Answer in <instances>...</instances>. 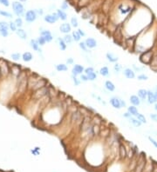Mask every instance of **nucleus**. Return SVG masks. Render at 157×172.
Returning a JSON list of instances; mask_svg holds the SVG:
<instances>
[{"instance_id": "f257e3e1", "label": "nucleus", "mask_w": 157, "mask_h": 172, "mask_svg": "<svg viewBox=\"0 0 157 172\" xmlns=\"http://www.w3.org/2000/svg\"><path fill=\"white\" fill-rule=\"evenodd\" d=\"M155 49L152 50H148V51H146L142 53H140V56H139V60L144 65H149L150 63L152 62V59L154 57V55H155Z\"/></svg>"}, {"instance_id": "f03ea898", "label": "nucleus", "mask_w": 157, "mask_h": 172, "mask_svg": "<svg viewBox=\"0 0 157 172\" xmlns=\"http://www.w3.org/2000/svg\"><path fill=\"white\" fill-rule=\"evenodd\" d=\"M48 91H49V85L45 86V87H42V88L39 89V90L33 91V94H32V98L34 100H40L41 98L45 97V96L48 95Z\"/></svg>"}, {"instance_id": "7ed1b4c3", "label": "nucleus", "mask_w": 157, "mask_h": 172, "mask_svg": "<svg viewBox=\"0 0 157 172\" xmlns=\"http://www.w3.org/2000/svg\"><path fill=\"white\" fill-rule=\"evenodd\" d=\"M12 9H13L14 13L17 15L19 17H21L25 15V13H24V7L21 3L13 2L12 3Z\"/></svg>"}, {"instance_id": "20e7f679", "label": "nucleus", "mask_w": 157, "mask_h": 172, "mask_svg": "<svg viewBox=\"0 0 157 172\" xmlns=\"http://www.w3.org/2000/svg\"><path fill=\"white\" fill-rule=\"evenodd\" d=\"M40 33V36L43 37L45 38L46 43H51L53 41L54 39V36L52 35V33L49 30H46V29H43V30H40L39 31Z\"/></svg>"}, {"instance_id": "39448f33", "label": "nucleus", "mask_w": 157, "mask_h": 172, "mask_svg": "<svg viewBox=\"0 0 157 172\" xmlns=\"http://www.w3.org/2000/svg\"><path fill=\"white\" fill-rule=\"evenodd\" d=\"M146 163H147V162L144 156H140V157L138 158V160H137L136 166H135V170H134V172H143Z\"/></svg>"}, {"instance_id": "423d86ee", "label": "nucleus", "mask_w": 157, "mask_h": 172, "mask_svg": "<svg viewBox=\"0 0 157 172\" xmlns=\"http://www.w3.org/2000/svg\"><path fill=\"white\" fill-rule=\"evenodd\" d=\"M42 78L41 77H39V76L38 75H32L31 76V77H28V88L30 89V90H33V88L35 87L36 84L39 83V81L40 80V79Z\"/></svg>"}, {"instance_id": "0eeeda50", "label": "nucleus", "mask_w": 157, "mask_h": 172, "mask_svg": "<svg viewBox=\"0 0 157 172\" xmlns=\"http://www.w3.org/2000/svg\"><path fill=\"white\" fill-rule=\"evenodd\" d=\"M11 71L10 66L8 65L7 62L4 59H0V72L2 76H7Z\"/></svg>"}, {"instance_id": "6e6552de", "label": "nucleus", "mask_w": 157, "mask_h": 172, "mask_svg": "<svg viewBox=\"0 0 157 172\" xmlns=\"http://www.w3.org/2000/svg\"><path fill=\"white\" fill-rule=\"evenodd\" d=\"M9 24L4 21H0V35L3 37H7L9 36Z\"/></svg>"}, {"instance_id": "1a4fd4ad", "label": "nucleus", "mask_w": 157, "mask_h": 172, "mask_svg": "<svg viewBox=\"0 0 157 172\" xmlns=\"http://www.w3.org/2000/svg\"><path fill=\"white\" fill-rule=\"evenodd\" d=\"M84 70H85V68H84L83 65L81 64H73L72 68V70H71V73H72V76H76V77H79L81 74L84 73Z\"/></svg>"}, {"instance_id": "9d476101", "label": "nucleus", "mask_w": 157, "mask_h": 172, "mask_svg": "<svg viewBox=\"0 0 157 172\" xmlns=\"http://www.w3.org/2000/svg\"><path fill=\"white\" fill-rule=\"evenodd\" d=\"M44 20L45 22L48 23L50 24H55V23L58 22V20H59V17H58L57 12H53L52 14H47L44 17Z\"/></svg>"}, {"instance_id": "9b49d317", "label": "nucleus", "mask_w": 157, "mask_h": 172, "mask_svg": "<svg viewBox=\"0 0 157 172\" xmlns=\"http://www.w3.org/2000/svg\"><path fill=\"white\" fill-rule=\"evenodd\" d=\"M121 140H120V143H119V156H120V159L123 160L128 157V150H127V147H126L125 143L121 142Z\"/></svg>"}, {"instance_id": "f8f14e48", "label": "nucleus", "mask_w": 157, "mask_h": 172, "mask_svg": "<svg viewBox=\"0 0 157 172\" xmlns=\"http://www.w3.org/2000/svg\"><path fill=\"white\" fill-rule=\"evenodd\" d=\"M37 13L33 10H30V11H26L25 15H24V19H25V21L27 23H33L37 19Z\"/></svg>"}, {"instance_id": "ddd939ff", "label": "nucleus", "mask_w": 157, "mask_h": 172, "mask_svg": "<svg viewBox=\"0 0 157 172\" xmlns=\"http://www.w3.org/2000/svg\"><path fill=\"white\" fill-rule=\"evenodd\" d=\"M72 25L68 23H63L59 25V32L66 35V34H71L72 33Z\"/></svg>"}, {"instance_id": "4468645a", "label": "nucleus", "mask_w": 157, "mask_h": 172, "mask_svg": "<svg viewBox=\"0 0 157 172\" xmlns=\"http://www.w3.org/2000/svg\"><path fill=\"white\" fill-rule=\"evenodd\" d=\"M109 103L111 104L113 108L116 109V110H120L121 109V105H120V97H116V96H113L109 99Z\"/></svg>"}, {"instance_id": "2eb2a0df", "label": "nucleus", "mask_w": 157, "mask_h": 172, "mask_svg": "<svg viewBox=\"0 0 157 172\" xmlns=\"http://www.w3.org/2000/svg\"><path fill=\"white\" fill-rule=\"evenodd\" d=\"M122 73H123L124 77L127 79H135L136 77L135 75V71L132 69V68H125L122 70Z\"/></svg>"}, {"instance_id": "dca6fc26", "label": "nucleus", "mask_w": 157, "mask_h": 172, "mask_svg": "<svg viewBox=\"0 0 157 172\" xmlns=\"http://www.w3.org/2000/svg\"><path fill=\"white\" fill-rule=\"evenodd\" d=\"M85 43L89 50L95 49V48L98 46V42H97L96 39L93 38V37H87V38H86Z\"/></svg>"}, {"instance_id": "f3484780", "label": "nucleus", "mask_w": 157, "mask_h": 172, "mask_svg": "<svg viewBox=\"0 0 157 172\" xmlns=\"http://www.w3.org/2000/svg\"><path fill=\"white\" fill-rule=\"evenodd\" d=\"M147 102H148V104L152 105V104H155L157 103V99L155 98V92L154 90H148V97H147Z\"/></svg>"}, {"instance_id": "a211bd4d", "label": "nucleus", "mask_w": 157, "mask_h": 172, "mask_svg": "<svg viewBox=\"0 0 157 172\" xmlns=\"http://www.w3.org/2000/svg\"><path fill=\"white\" fill-rule=\"evenodd\" d=\"M104 89L108 92H113L116 90V86L111 80H106L104 83Z\"/></svg>"}, {"instance_id": "6ab92c4d", "label": "nucleus", "mask_w": 157, "mask_h": 172, "mask_svg": "<svg viewBox=\"0 0 157 172\" xmlns=\"http://www.w3.org/2000/svg\"><path fill=\"white\" fill-rule=\"evenodd\" d=\"M106 58H107V60L108 61L109 63H112V64H116L119 61L118 56H116L114 53H113V52H110V51H108V52L106 54Z\"/></svg>"}, {"instance_id": "aec40b11", "label": "nucleus", "mask_w": 157, "mask_h": 172, "mask_svg": "<svg viewBox=\"0 0 157 172\" xmlns=\"http://www.w3.org/2000/svg\"><path fill=\"white\" fill-rule=\"evenodd\" d=\"M129 102L131 103V105H134V106H140L141 104V100L140 98L138 97L137 95H131L129 97Z\"/></svg>"}, {"instance_id": "412c9836", "label": "nucleus", "mask_w": 157, "mask_h": 172, "mask_svg": "<svg viewBox=\"0 0 157 172\" xmlns=\"http://www.w3.org/2000/svg\"><path fill=\"white\" fill-rule=\"evenodd\" d=\"M56 41H57V44H58V46H59V50L61 51H66L67 49V44L65 43V41L63 40L62 37H56Z\"/></svg>"}, {"instance_id": "4be33fe9", "label": "nucleus", "mask_w": 157, "mask_h": 172, "mask_svg": "<svg viewBox=\"0 0 157 172\" xmlns=\"http://www.w3.org/2000/svg\"><path fill=\"white\" fill-rule=\"evenodd\" d=\"M137 96L140 98L141 102L147 101V97H148V90L146 89H140L137 91Z\"/></svg>"}, {"instance_id": "5701e85b", "label": "nucleus", "mask_w": 157, "mask_h": 172, "mask_svg": "<svg viewBox=\"0 0 157 172\" xmlns=\"http://www.w3.org/2000/svg\"><path fill=\"white\" fill-rule=\"evenodd\" d=\"M151 69V70H153L154 72H157V51L155 52V55L152 59V62L150 63V64L148 65Z\"/></svg>"}, {"instance_id": "b1692460", "label": "nucleus", "mask_w": 157, "mask_h": 172, "mask_svg": "<svg viewBox=\"0 0 157 172\" xmlns=\"http://www.w3.org/2000/svg\"><path fill=\"white\" fill-rule=\"evenodd\" d=\"M30 46H31V48L33 50V51H38V52L41 51L40 45H39V44L38 43L37 39H31V41H30Z\"/></svg>"}, {"instance_id": "393cba45", "label": "nucleus", "mask_w": 157, "mask_h": 172, "mask_svg": "<svg viewBox=\"0 0 157 172\" xmlns=\"http://www.w3.org/2000/svg\"><path fill=\"white\" fill-rule=\"evenodd\" d=\"M16 34L17 36L22 40H26L27 39V33L24 30H23L22 28H18V30L16 31Z\"/></svg>"}, {"instance_id": "a878e982", "label": "nucleus", "mask_w": 157, "mask_h": 172, "mask_svg": "<svg viewBox=\"0 0 157 172\" xmlns=\"http://www.w3.org/2000/svg\"><path fill=\"white\" fill-rule=\"evenodd\" d=\"M128 123L133 125L134 127H135V128H140V127H141V125H142L141 122L139 121L135 117H132L131 118L128 119Z\"/></svg>"}, {"instance_id": "bb28decb", "label": "nucleus", "mask_w": 157, "mask_h": 172, "mask_svg": "<svg viewBox=\"0 0 157 172\" xmlns=\"http://www.w3.org/2000/svg\"><path fill=\"white\" fill-rule=\"evenodd\" d=\"M99 73L102 77H108L110 76V70H109V68L107 66H102L100 69V70H99Z\"/></svg>"}, {"instance_id": "cd10ccee", "label": "nucleus", "mask_w": 157, "mask_h": 172, "mask_svg": "<svg viewBox=\"0 0 157 172\" xmlns=\"http://www.w3.org/2000/svg\"><path fill=\"white\" fill-rule=\"evenodd\" d=\"M33 59V55L30 51H25L22 54V60L25 63H29Z\"/></svg>"}, {"instance_id": "c85d7f7f", "label": "nucleus", "mask_w": 157, "mask_h": 172, "mask_svg": "<svg viewBox=\"0 0 157 172\" xmlns=\"http://www.w3.org/2000/svg\"><path fill=\"white\" fill-rule=\"evenodd\" d=\"M55 69L59 72H66L68 70V65L67 64H58L55 65Z\"/></svg>"}, {"instance_id": "c756f323", "label": "nucleus", "mask_w": 157, "mask_h": 172, "mask_svg": "<svg viewBox=\"0 0 157 172\" xmlns=\"http://www.w3.org/2000/svg\"><path fill=\"white\" fill-rule=\"evenodd\" d=\"M127 111H128V113L131 114L132 117H136V116L139 114L137 107L134 106V105H130V106H128V108H127Z\"/></svg>"}, {"instance_id": "7c9ffc66", "label": "nucleus", "mask_w": 157, "mask_h": 172, "mask_svg": "<svg viewBox=\"0 0 157 172\" xmlns=\"http://www.w3.org/2000/svg\"><path fill=\"white\" fill-rule=\"evenodd\" d=\"M56 12H57L59 20L66 21L67 19V12H66L65 11H63V10H61V9H59V10H57V11H56Z\"/></svg>"}, {"instance_id": "2f4dec72", "label": "nucleus", "mask_w": 157, "mask_h": 172, "mask_svg": "<svg viewBox=\"0 0 157 172\" xmlns=\"http://www.w3.org/2000/svg\"><path fill=\"white\" fill-rule=\"evenodd\" d=\"M62 38H63V40L65 41L66 44H67V46L72 45L74 43L73 38H72V34H66V35H64V37H63Z\"/></svg>"}, {"instance_id": "473e14b6", "label": "nucleus", "mask_w": 157, "mask_h": 172, "mask_svg": "<svg viewBox=\"0 0 157 172\" xmlns=\"http://www.w3.org/2000/svg\"><path fill=\"white\" fill-rule=\"evenodd\" d=\"M79 48H80L83 52H85V53H87V54L91 53V51L87 48L85 41H80V42L79 43Z\"/></svg>"}, {"instance_id": "72a5a7b5", "label": "nucleus", "mask_w": 157, "mask_h": 172, "mask_svg": "<svg viewBox=\"0 0 157 172\" xmlns=\"http://www.w3.org/2000/svg\"><path fill=\"white\" fill-rule=\"evenodd\" d=\"M71 34H72V38H73L74 42L80 43V41H81L82 37H81V36L79 34V32H78L77 31H72Z\"/></svg>"}, {"instance_id": "f704fd0d", "label": "nucleus", "mask_w": 157, "mask_h": 172, "mask_svg": "<svg viewBox=\"0 0 157 172\" xmlns=\"http://www.w3.org/2000/svg\"><path fill=\"white\" fill-rule=\"evenodd\" d=\"M87 77H88V80L90 81V82H94V81H96L97 78H98L97 72L93 71V72H91V73L87 74Z\"/></svg>"}, {"instance_id": "c9c22d12", "label": "nucleus", "mask_w": 157, "mask_h": 172, "mask_svg": "<svg viewBox=\"0 0 157 172\" xmlns=\"http://www.w3.org/2000/svg\"><path fill=\"white\" fill-rule=\"evenodd\" d=\"M113 70H114V72L116 74H119L121 70H123V67H122V65L120 64L116 63V64H114V65H113Z\"/></svg>"}, {"instance_id": "e433bc0d", "label": "nucleus", "mask_w": 157, "mask_h": 172, "mask_svg": "<svg viewBox=\"0 0 157 172\" xmlns=\"http://www.w3.org/2000/svg\"><path fill=\"white\" fill-rule=\"evenodd\" d=\"M70 24L72 25V27H73V28L79 27V20H78V18L76 17H72V18H71Z\"/></svg>"}, {"instance_id": "4c0bfd02", "label": "nucleus", "mask_w": 157, "mask_h": 172, "mask_svg": "<svg viewBox=\"0 0 157 172\" xmlns=\"http://www.w3.org/2000/svg\"><path fill=\"white\" fill-rule=\"evenodd\" d=\"M135 117H136V118L138 119L140 122H141V123H142V124H145V123H147V118H146V117L143 115V114L139 113Z\"/></svg>"}, {"instance_id": "58836bf2", "label": "nucleus", "mask_w": 157, "mask_h": 172, "mask_svg": "<svg viewBox=\"0 0 157 172\" xmlns=\"http://www.w3.org/2000/svg\"><path fill=\"white\" fill-rule=\"evenodd\" d=\"M71 77H72V83H73V84L75 86H80V84H81V81H80V77H76V76H71Z\"/></svg>"}, {"instance_id": "ea45409f", "label": "nucleus", "mask_w": 157, "mask_h": 172, "mask_svg": "<svg viewBox=\"0 0 157 172\" xmlns=\"http://www.w3.org/2000/svg\"><path fill=\"white\" fill-rule=\"evenodd\" d=\"M136 77H137V79H138L139 81H147V80H148V76L146 75L145 73L139 74Z\"/></svg>"}, {"instance_id": "a19ab883", "label": "nucleus", "mask_w": 157, "mask_h": 172, "mask_svg": "<svg viewBox=\"0 0 157 172\" xmlns=\"http://www.w3.org/2000/svg\"><path fill=\"white\" fill-rule=\"evenodd\" d=\"M11 57L12 60L14 61H19L20 58H22V55H21L20 53H18V52H16V53H12L11 55Z\"/></svg>"}, {"instance_id": "79ce46f5", "label": "nucleus", "mask_w": 157, "mask_h": 172, "mask_svg": "<svg viewBox=\"0 0 157 172\" xmlns=\"http://www.w3.org/2000/svg\"><path fill=\"white\" fill-rule=\"evenodd\" d=\"M15 24L17 25L18 28H21L23 26V19L21 17H18V18L15 19Z\"/></svg>"}, {"instance_id": "37998d69", "label": "nucleus", "mask_w": 157, "mask_h": 172, "mask_svg": "<svg viewBox=\"0 0 157 172\" xmlns=\"http://www.w3.org/2000/svg\"><path fill=\"white\" fill-rule=\"evenodd\" d=\"M9 28L11 31H15V32H16V31L18 30V27H17V25H16V24H15V22H12V21L9 23Z\"/></svg>"}, {"instance_id": "c03bdc74", "label": "nucleus", "mask_w": 157, "mask_h": 172, "mask_svg": "<svg viewBox=\"0 0 157 172\" xmlns=\"http://www.w3.org/2000/svg\"><path fill=\"white\" fill-rule=\"evenodd\" d=\"M132 69H133L135 72H141L143 70H144V68H143V67L136 66V64H133V65H132Z\"/></svg>"}, {"instance_id": "a18cd8bd", "label": "nucleus", "mask_w": 157, "mask_h": 172, "mask_svg": "<svg viewBox=\"0 0 157 172\" xmlns=\"http://www.w3.org/2000/svg\"><path fill=\"white\" fill-rule=\"evenodd\" d=\"M80 81H81V83H87V82H89L88 77H87V74H85V73L81 74V75L80 76Z\"/></svg>"}, {"instance_id": "49530a36", "label": "nucleus", "mask_w": 157, "mask_h": 172, "mask_svg": "<svg viewBox=\"0 0 157 172\" xmlns=\"http://www.w3.org/2000/svg\"><path fill=\"white\" fill-rule=\"evenodd\" d=\"M95 71V70H94V68L92 67V66H88V67L85 68V70H84V73L85 74H89L91 73V72H93Z\"/></svg>"}, {"instance_id": "de8ad7c7", "label": "nucleus", "mask_w": 157, "mask_h": 172, "mask_svg": "<svg viewBox=\"0 0 157 172\" xmlns=\"http://www.w3.org/2000/svg\"><path fill=\"white\" fill-rule=\"evenodd\" d=\"M37 40H38V43H39V45H40V46H44L45 44H46V42H45V38H44L43 37H41V36H39V37H38Z\"/></svg>"}, {"instance_id": "09e8293b", "label": "nucleus", "mask_w": 157, "mask_h": 172, "mask_svg": "<svg viewBox=\"0 0 157 172\" xmlns=\"http://www.w3.org/2000/svg\"><path fill=\"white\" fill-rule=\"evenodd\" d=\"M88 4H90V0H80L79 2V5L80 7H84V6H86Z\"/></svg>"}, {"instance_id": "8fccbe9b", "label": "nucleus", "mask_w": 157, "mask_h": 172, "mask_svg": "<svg viewBox=\"0 0 157 172\" xmlns=\"http://www.w3.org/2000/svg\"><path fill=\"white\" fill-rule=\"evenodd\" d=\"M0 15L3 17H9V18H11V17H12V15L11 14L10 12H7V11H0Z\"/></svg>"}, {"instance_id": "3c124183", "label": "nucleus", "mask_w": 157, "mask_h": 172, "mask_svg": "<svg viewBox=\"0 0 157 172\" xmlns=\"http://www.w3.org/2000/svg\"><path fill=\"white\" fill-rule=\"evenodd\" d=\"M149 117L153 122L157 123V113H150Z\"/></svg>"}, {"instance_id": "603ef678", "label": "nucleus", "mask_w": 157, "mask_h": 172, "mask_svg": "<svg viewBox=\"0 0 157 172\" xmlns=\"http://www.w3.org/2000/svg\"><path fill=\"white\" fill-rule=\"evenodd\" d=\"M148 140H149L150 143H151L152 144H153L154 146H155V148L157 149V141H156V140L154 139V138H153V137H148Z\"/></svg>"}, {"instance_id": "864d4df0", "label": "nucleus", "mask_w": 157, "mask_h": 172, "mask_svg": "<svg viewBox=\"0 0 157 172\" xmlns=\"http://www.w3.org/2000/svg\"><path fill=\"white\" fill-rule=\"evenodd\" d=\"M68 9V3L67 2V1H64V2L62 3V4H61V10H63V11H66V10Z\"/></svg>"}, {"instance_id": "5fc2aeb1", "label": "nucleus", "mask_w": 157, "mask_h": 172, "mask_svg": "<svg viewBox=\"0 0 157 172\" xmlns=\"http://www.w3.org/2000/svg\"><path fill=\"white\" fill-rule=\"evenodd\" d=\"M67 65H73L74 64V59L72 57H68L67 59Z\"/></svg>"}, {"instance_id": "6e6d98bb", "label": "nucleus", "mask_w": 157, "mask_h": 172, "mask_svg": "<svg viewBox=\"0 0 157 172\" xmlns=\"http://www.w3.org/2000/svg\"><path fill=\"white\" fill-rule=\"evenodd\" d=\"M0 4H2V5L5 6V7H8L10 5L9 0H0Z\"/></svg>"}, {"instance_id": "4d7b16f0", "label": "nucleus", "mask_w": 157, "mask_h": 172, "mask_svg": "<svg viewBox=\"0 0 157 172\" xmlns=\"http://www.w3.org/2000/svg\"><path fill=\"white\" fill-rule=\"evenodd\" d=\"M120 105H121V108H128V106H127V103H126V101L124 100V99L120 98Z\"/></svg>"}, {"instance_id": "13d9d810", "label": "nucleus", "mask_w": 157, "mask_h": 172, "mask_svg": "<svg viewBox=\"0 0 157 172\" xmlns=\"http://www.w3.org/2000/svg\"><path fill=\"white\" fill-rule=\"evenodd\" d=\"M122 117H123L124 118L128 119H128H129V118H131V117H132V116H131V114H130V113H128V112L127 111V112H124V113L122 114Z\"/></svg>"}, {"instance_id": "bf43d9fd", "label": "nucleus", "mask_w": 157, "mask_h": 172, "mask_svg": "<svg viewBox=\"0 0 157 172\" xmlns=\"http://www.w3.org/2000/svg\"><path fill=\"white\" fill-rule=\"evenodd\" d=\"M77 31H78V32H79V34H80V35L81 36V37H85L86 36H87V35H86L85 31H84L82 29H78V30H77Z\"/></svg>"}, {"instance_id": "052dcab7", "label": "nucleus", "mask_w": 157, "mask_h": 172, "mask_svg": "<svg viewBox=\"0 0 157 172\" xmlns=\"http://www.w3.org/2000/svg\"><path fill=\"white\" fill-rule=\"evenodd\" d=\"M35 11L38 16H43V15H44V11H43L42 9H37V10H35Z\"/></svg>"}, {"instance_id": "680f3d73", "label": "nucleus", "mask_w": 157, "mask_h": 172, "mask_svg": "<svg viewBox=\"0 0 157 172\" xmlns=\"http://www.w3.org/2000/svg\"><path fill=\"white\" fill-rule=\"evenodd\" d=\"M154 110H155V111H157V103L154 104Z\"/></svg>"}, {"instance_id": "e2e57ef3", "label": "nucleus", "mask_w": 157, "mask_h": 172, "mask_svg": "<svg viewBox=\"0 0 157 172\" xmlns=\"http://www.w3.org/2000/svg\"><path fill=\"white\" fill-rule=\"evenodd\" d=\"M154 92H155V98L157 99V90H154Z\"/></svg>"}, {"instance_id": "0e129e2a", "label": "nucleus", "mask_w": 157, "mask_h": 172, "mask_svg": "<svg viewBox=\"0 0 157 172\" xmlns=\"http://www.w3.org/2000/svg\"><path fill=\"white\" fill-rule=\"evenodd\" d=\"M19 1H20V2H26L27 0H19Z\"/></svg>"}, {"instance_id": "69168bd1", "label": "nucleus", "mask_w": 157, "mask_h": 172, "mask_svg": "<svg viewBox=\"0 0 157 172\" xmlns=\"http://www.w3.org/2000/svg\"><path fill=\"white\" fill-rule=\"evenodd\" d=\"M155 90H157V85H156V86H155Z\"/></svg>"}]
</instances>
